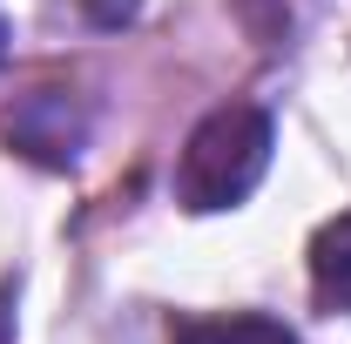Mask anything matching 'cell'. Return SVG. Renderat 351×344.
Returning <instances> with one entry per match:
<instances>
[{"label":"cell","instance_id":"cell-1","mask_svg":"<svg viewBox=\"0 0 351 344\" xmlns=\"http://www.w3.org/2000/svg\"><path fill=\"white\" fill-rule=\"evenodd\" d=\"M270 149H277V129H270V115H263L257 101H223V108H210L189 129L182 156H176V203L189 216L237 210L263 182Z\"/></svg>","mask_w":351,"mask_h":344},{"label":"cell","instance_id":"cell-2","mask_svg":"<svg viewBox=\"0 0 351 344\" xmlns=\"http://www.w3.org/2000/svg\"><path fill=\"white\" fill-rule=\"evenodd\" d=\"M311 291L331 310H351V210L317 230V243H311Z\"/></svg>","mask_w":351,"mask_h":344},{"label":"cell","instance_id":"cell-3","mask_svg":"<svg viewBox=\"0 0 351 344\" xmlns=\"http://www.w3.org/2000/svg\"><path fill=\"white\" fill-rule=\"evenodd\" d=\"M169 344H298V331L277 324V317L237 310V317H189V324H176Z\"/></svg>","mask_w":351,"mask_h":344},{"label":"cell","instance_id":"cell-4","mask_svg":"<svg viewBox=\"0 0 351 344\" xmlns=\"http://www.w3.org/2000/svg\"><path fill=\"white\" fill-rule=\"evenodd\" d=\"M0 344H14V338H7V310H0Z\"/></svg>","mask_w":351,"mask_h":344},{"label":"cell","instance_id":"cell-5","mask_svg":"<svg viewBox=\"0 0 351 344\" xmlns=\"http://www.w3.org/2000/svg\"><path fill=\"white\" fill-rule=\"evenodd\" d=\"M0 54H7V27H0Z\"/></svg>","mask_w":351,"mask_h":344}]
</instances>
